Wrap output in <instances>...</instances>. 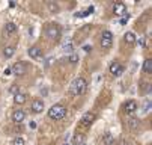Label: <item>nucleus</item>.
I'll return each instance as SVG.
<instances>
[{
    "label": "nucleus",
    "instance_id": "6ab92c4d",
    "mask_svg": "<svg viewBox=\"0 0 152 145\" xmlns=\"http://www.w3.org/2000/svg\"><path fill=\"white\" fill-rule=\"evenodd\" d=\"M113 141H115V139H113V136H112L110 133H105V135H104V144H105V145H112Z\"/></svg>",
    "mask_w": 152,
    "mask_h": 145
},
{
    "label": "nucleus",
    "instance_id": "c756f323",
    "mask_svg": "<svg viewBox=\"0 0 152 145\" xmlns=\"http://www.w3.org/2000/svg\"><path fill=\"white\" fill-rule=\"evenodd\" d=\"M65 145H69V144H65Z\"/></svg>",
    "mask_w": 152,
    "mask_h": 145
},
{
    "label": "nucleus",
    "instance_id": "f8f14e48",
    "mask_svg": "<svg viewBox=\"0 0 152 145\" xmlns=\"http://www.w3.org/2000/svg\"><path fill=\"white\" fill-rule=\"evenodd\" d=\"M113 12H115L116 15H124V14H125V5L121 3V2H116V3L113 5Z\"/></svg>",
    "mask_w": 152,
    "mask_h": 145
},
{
    "label": "nucleus",
    "instance_id": "1a4fd4ad",
    "mask_svg": "<svg viewBox=\"0 0 152 145\" xmlns=\"http://www.w3.org/2000/svg\"><path fill=\"white\" fill-rule=\"evenodd\" d=\"M44 109H45V106H44V101H42V100H35L32 103V110L35 113H41Z\"/></svg>",
    "mask_w": 152,
    "mask_h": 145
},
{
    "label": "nucleus",
    "instance_id": "7ed1b4c3",
    "mask_svg": "<svg viewBox=\"0 0 152 145\" xmlns=\"http://www.w3.org/2000/svg\"><path fill=\"white\" fill-rule=\"evenodd\" d=\"M113 44V33L110 30H104L101 35V47L102 49H110Z\"/></svg>",
    "mask_w": 152,
    "mask_h": 145
},
{
    "label": "nucleus",
    "instance_id": "4be33fe9",
    "mask_svg": "<svg viewBox=\"0 0 152 145\" xmlns=\"http://www.w3.org/2000/svg\"><path fill=\"white\" fill-rule=\"evenodd\" d=\"M129 127H131V129H137L139 127V119H136V118L129 119Z\"/></svg>",
    "mask_w": 152,
    "mask_h": 145
},
{
    "label": "nucleus",
    "instance_id": "4468645a",
    "mask_svg": "<svg viewBox=\"0 0 152 145\" xmlns=\"http://www.w3.org/2000/svg\"><path fill=\"white\" fill-rule=\"evenodd\" d=\"M124 41L126 44H134V41H136V33L134 32H126L124 35Z\"/></svg>",
    "mask_w": 152,
    "mask_h": 145
},
{
    "label": "nucleus",
    "instance_id": "0eeeda50",
    "mask_svg": "<svg viewBox=\"0 0 152 145\" xmlns=\"http://www.w3.org/2000/svg\"><path fill=\"white\" fill-rule=\"evenodd\" d=\"M95 121V115L92 113V112H86L84 115H83V118H81V124L83 126H92V122Z\"/></svg>",
    "mask_w": 152,
    "mask_h": 145
},
{
    "label": "nucleus",
    "instance_id": "b1692460",
    "mask_svg": "<svg viewBox=\"0 0 152 145\" xmlns=\"http://www.w3.org/2000/svg\"><path fill=\"white\" fill-rule=\"evenodd\" d=\"M9 94H12V95L18 94V85H12V86L9 88Z\"/></svg>",
    "mask_w": 152,
    "mask_h": 145
},
{
    "label": "nucleus",
    "instance_id": "2eb2a0df",
    "mask_svg": "<svg viewBox=\"0 0 152 145\" xmlns=\"http://www.w3.org/2000/svg\"><path fill=\"white\" fill-rule=\"evenodd\" d=\"M83 142H84V136H83L81 133L74 135V138H72V144H74V145H81Z\"/></svg>",
    "mask_w": 152,
    "mask_h": 145
},
{
    "label": "nucleus",
    "instance_id": "dca6fc26",
    "mask_svg": "<svg viewBox=\"0 0 152 145\" xmlns=\"http://www.w3.org/2000/svg\"><path fill=\"white\" fill-rule=\"evenodd\" d=\"M143 70H145V73H148V74L152 73V59H146V60H145Z\"/></svg>",
    "mask_w": 152,
    "mask_h": 145
},
{
    "label": "nucleus",
    "instance_id": "20e7f679",
    "mask_svg": "<svg viewBox=\"0 0 152 145\" xmlns=\"http://www.w3.org/2000/svg\"><path fill=\"white\" fill-rule=\"evenodd\" d=\"M45 35H47V38L56 41V39H59V36H60V29H59L56 24H48L47 29H45Z\"/></svg>",
    "mask_w": 152,
    "mask_h": 145
},
{
    "label": "nucleus",
    "instance_id": "c85d7f7f",
    "mask_svg": "<svg viewBox=\"0 0 152 145\" xmlns=\"http://www.w3.org/2000/svg\"><path fill=\"white\" fill-rule=\"evenodd\" d=\"M84 50H86V52H91V50H92V47H91V46H86V47H84Z\"/></svg>",
    "mask_w": 152,
    "mask_h": 145
},
{
    "label": "nucleus",
    "instance_id": "f3484780",
    "mask_svg": "<svg viewBox=\"0 0 152 145\" xmlns=\"http://www.w3.org/2000/svg\"><path fill=\"white\" fill-rule=\"evenodd\" d=\"M5 30L11 35V33H14V32H17V24L15 23H6V26H5Z\"/></svg>",
    "mask_w": 152,
    "mask_h": 145
},
{
    "label": "nucleus",
    "instance_id": "5701e85b",
    "mask_svg": "<svg viewBox=\"0 0 152 145\" xmlns=\"http://www.w3.org/2000/svg\"><path fill=\"white\" fill-rule=\"evenodd\" d=\"M12 145H24V139L23 138H15L14 142H12Z\"/></svg>",
    "mask_w": 152,
    "mask_h": 145
},
{
    "label": "nucleus",
    "instance_id": "423d86ee",
    "mask_svg": "<svg viewBox=\"0 0 152 145\" xmlns=\"http://www.w3.org/2000/svg\"><path fill=\"white\" fill-rule=\"evenodd\" d=\"M124 110L126 112V113H134L136 110H137V103L134 101V100H128L125 105H124Z\"/></svg>",
    "mask_w": 152,
    "mask_h": 145
},
{
    "label": "nucleus",
    "instance_id": "9d476101",
    "mask_svg": "<svg viewBox=\"0 0 152 145\" xmlns=\"http://www.w3.org/2000/svg\"><path fill=\"white\" fill-rule=\"evenodd\" d=\"M12 119H14L15 122H23V121L26 119V113H24V110L17 109V110L12 113Z\"/></svg>",
    "mask_w": 152,
    "mask_h": 145
},
{
    "label": "nucleus",
    "instance_id": "aec40b11",
    "mask_svg": "<svg viewBox=\"0 0 152 145\" xmlns=\"http://www.w3.org/2000/svg\"><path fill=\"white\" fill-rule=\"evenodd\" d=\"M63 52L65 53H72L74 52V44L72 43H66V44L63 46Z\"/></svg>",
    "mask_w": 152,
    "mask_h": 145
},
{
    "label": "nucleus",
    "instance_id": "ddd939ff",
    "mask_svg": "<svg viewBox=\"0 0 152 145\" xmlns=\"http://www.w3.org/2000/svg\"><path fill=\"white\" fill-rule=\"evenodd\" d=\"M26 94H21V92H18V94H15L14 95V103L15 105H24L26 103Z\"/></svg>",
    "mask_w": 152,
    "mask_h": 145
},
{
    "label": "nucleus",
    "instance_id": "bb28decb",
    "mask_svg": "<svg viewBox=\"0 0 152 145\" xmlns=\"http://www.w3.org/2000/svg\"><path fill=\"white\" fill-rule=\"evenodd\" d=\"M69 59H71V62H77V60H78V57H77L75 54H72V56H71Z\"/></svg>",
    "mask_w": 152,
    "mask_h": 145
},
{
    "label": "nucleus",
    "instance_id": "a211bd4d",
    "mask_svg": "<svg viewBox=\"0 0 152 145\" xmlns=\"http://www.w3.org/2000/svg\"><path fill=\"white\" fill-rule=\"evenodd\" d=\"M14 53H15V49H14V47H11V46H8V47H5V49H3V54H5V57H11Z\"/></svg>",
    "mask_w": 152,
    "mask_h": 145
},
{
    "label": "nucleus",
    "instance_id": "cd10ccee",
    "mask_svg": "<svg viewBox=\"0 0 152 145\" xmlns=\"http://www.w3.org/2000/svg\"><path fill=\"white\" fill-rule=\"evenodd\" d=\"M5 74L9 76V74H11V68H6V70H5Z\"/></svg>",
    "mask_w": 152,
    "mask_h": 145
},
{
    "label": "nucleus",
    "instance_id": "a878e982",
    "mask_svg": "<svg viewBox=\"0 0 152 145\" xmlns=\"http://www.w3.org/2000/svg\"><path fill=\"white\" fill-rule=\"evenodd\" d=\"M145 46H146V39L142 38V39H140V47H145Z\"/></svg>",
    "mask_w": 152,
    "mask_h": 145
},
{
    "label": "nucleus",
    "instance_id": "9b49d317",
    "mask_svg": "<svg viewBox=\"0 0 152 145\" xmlns=\"http://www.w3.org/2000/svg\"><path fill=\"white\" fill-rule=\"evenodd\" d=\"M29 56H30L32 59H39V57H42V50H41L39 47L33 46V47L29 49Z\"/></svg>",
    "mask_w": 152,
    "mask_h": 145
},
{
    "label": "nucleus",
    "instance_id": "f257e3e1",
    "mask_svg": "<svg viewBox=\"0 0 152 145\" xmlns=\"http://www.w3.org/2000/svg\"><path fill=\"white\" fill-rule=\"evenodd\" d=\"M86 86H88V83H86V80L83 77H77L75 80H72V83L69 86V92L72 95H80L86 91Z\"/></svg>",
    "mask_w": 152,
    "mask_h": 145
},
{
    "label": "nucleus",
    "instance_id": "412c9836",
    "mask_svg": "<svg viewBox=\"0 0 152 145\" xmlns=\"http://www.w3.org/2000/svg\"><path fill=\"white\" fill-rule=\"evenodd\" d=\"M47 6H48V9H50L51 12H57V11H59V6H57L54 2H48Z\"/></svg>",
    "mask_w": 152,
    "mask_h": 145
},
{
    "label": "nucleus",
    "instance_id": "39448f33",
    "mask_svg": "<svg viewBox=\"0 0 152 145\" xmlns=\"http://www.w3.org/2000/svg\"><path fill=\"white\" fill-rule=\"evenodd\" d=\"M11 71H12L15 76H24V73H26V65L23 64V62H15Z\"/></svg>",
    "mask_w": 152,
    "mask_h": 145
},
{
    "label": "nucleus",
    "instance_id": "f03ea898",
    "mask_svg": "<svg viewBox=\"0 0 152 145\" xmlns=\"http://www.w3.org/2000/svg\"><path fill=\"white\" fill-rule=\"evenodd\" d=\"M65 115H66V107L63 105H54L48 109V118L51 119H62Z\"/></svg>",
    "mask_w": 152,
    "mask_h": 145
},
{
    "label": "nucleus",
    "instance_id": "6e6552de",
    "mask_svg": "<svg viewBox=\"0 0 152 145\" xmlns=\"http://www.w3.org/2000/svg\"><path fill=\"white\" fill-rule=\"evenodd\" d=\"M124 71V67L119 64V62H112V65H110V73L113 76H121Z\"/></svg>",
    "mask_w": 152,
    "mask_h": 145
},
{
    "label": "nucleus",
    "instance_id": "393cba45",
    "mask_svg": "<svg viewBox=\"0 0 152 145\" xmlns=\"http://www.w3.org/2000/svg\"><path fill=\"white\" fill-rule=\"evenodd\" d=\"M86 15H89V11H83V12L75 14V17H86Z\"/></svg>",
    "mask_w": 152,
    "mask_h": 145
}]
</instances>
